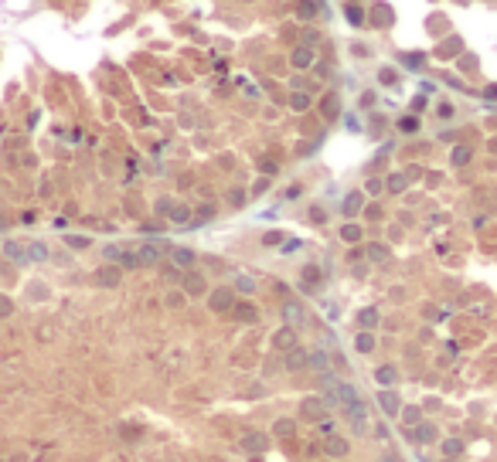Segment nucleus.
I'll use <instances>...</instances> for the list:
<instances>
[{"instance_id":"4468645a","label":"nucleus","mask_w":497,"mask_h":462,"mask_svg":"<svg viewBox=\"0 0 497 462\" xmlns=\"http://www.w3.org/2000/svg\"><path fill=\"white\" fill-rule=\"evenodd\" d=\"M0 313H10V303L7 299H0Z\"/></svg>"},{"instance_id":"f03ea898","label":"nucleus","mask_w":497,"mask_h":462,"mask_svg":"<svg viewBox=\"0 0 497 462\" xmlns=\"http://www.w3.org/2000/svg\"><path fill=\"white\" fill-rule=\"evenodd\" d=\"M348 439H341V435H327V456H334V459H341V456H348Z\"/></svg>"},{"instance_id":"423d86ee","label":"nucleus","mask_w":497,"mask_h":462,"mask_svg":"<svg viewBox=\"0 0 497 462\" xmlns=\"http://www.w3.org/2000/svg\"><path fill=\"white\" fill-rule=\"evenodd\" d=\"M293 343H296V336H293V333H289V330H283V333H276V347H283V350H289V347H293Z\"/></svg>"},{"instance_id":"f8f14e48","label":"nucleus","mask_w":497,"mask_h":462,"mask_svg":"<svg viewBox=\"0 0 497 462\" xmlns=\"http://www.w3.org/2000/svg\"><path fill=\"white\" fill-rule=\"evenodd\" d=\"M212 306H214V309H225V306H228V296H225V292H221V296H214Z\"/></svg>"},{"instance_id":"9d476101","label":"nucleus","mask_w":497,"mask_h":462,"mask_svg":"<svg viewBox=\"0 0 497 462\" xmlns=\"http://www.w3.org/2000/svg\"><path fill=\"white\" fill-rule=\"evenodd\" d=\"M416 439H419V442H429V439H432V432H429V425H419V432H416Z\"/></svg>"},{"instance_id":"0eeeda50","label":"nucleus","mask_w":497,"mask_h":462,"mask_svg":"<svg viewBox=\"0 0 497 462\" xmlns=\"http://www.w3.org/2000/svg\"><path fill=\"white\" fill-rule=\"evenodd\" d=\"M375 377H378V384H392V381H395V371H392V367H378Z\"/></svg>"},{"instance_id":"9b49d317","label":"nucleus","mask_w":497,"mask_h":462,"mask_svg":"<svg viewBox=\"0 0 497 462\" xmlns=\"http://www.w3.org/2000/svg\"><path fill=\"white\" fill-rule=\"evenodd\" d=\"M238 316H242V320H256V309H252V306H238Z\"/></svg>"},{"instance_id":"f257e3e1","label":"nucleus","mask_w":497,"mask_h":462,"mask_svg":"<svg viewBox=\"0 0 497 462\" xmlns=\"http://www.w3.org/2000/svg\"><path fill=\"white\" fill-rule=\"evenodd\" d=\"M324 415H327V401H320V397H307L300 404V418L303 421H324Z\"/></svg>"},{"instance_id":"6e6552de","label":"nucleus","mask_w":497,"mask_h":462,"mask_svg":"<svg viewBox=\"0 0 497 462\" xmlns=\"http://www.w3.org/2000/svg\"><path fill=\"white\" fill-rule=\"evenodd\" d=\"M443 452H446V456H460V452H463V442L450 439V442H443Z\"/></svg>"},{"instance_id":"7ed1b4c3","label":"nucleus","mask_w":497,"mask_h":462,"mask_svg":"<svg viewBox=\"0 0 497 462\" xmlns=\"http://www.w3.org/2000/svg\"><path fill=\"white\" fill-rule=\"evenodd\" d=\"M266 435H259V432H252V435H245V449L252 452V456H259V452H266Z\"/></svg>"},{"instance_id":"1a4fd4ad","label":"nucleus","mask_w":497,"mask_h":462,"mask_svg":"<svg viewBox=\"0 0 497 462\" xmlns=\"http://www.w3.org/2000/svg\"><path fill=\"white\" fill-rule=\"evenodd\" d=\"M283 313H286V320H300V316H303V309H300L296 303H286V309H283Z\"/></svg>"},{"instance_id":"ddd939ff","label":"nucleus","mask_w":497,"mask_h":462,"mask_svg":"<svg viewBox=\"0 0 497 462\" xmlns=\"http://www.w3.org/2000/svg\"><path fill=\"white\" fill-rule=\"evenodd\" d=\"M300 364H307V357H303V353H293V357H289V367H300Z\"/></svg>"},{"instance_id":"39448f33","label":"nucleus","mask_w":497,"mask_h":462,"mask_svg":"<svg viewBox=\"0 0 497 462\" xmlns=\"http://www.w3.org/2000/svg\"><path fill=\"white\" fill-rule=\"evenodd\" d=\"M293 432H296V425H293V418H280V421H276V435H280V439H289Z\"/></svg>"},{"instance_id":"20e7f679","label":"nucleus","mask_w":497,"mask_h":462,"mask_svg":"<svg viewBox=\"0 0 497 462\" xmlns=\"http://www.w3.org/2000/svg\"><path fill=\"white\" fill-rule=\"evenodd\" d=\"M378 401H381V411H385V415H399V397L392 395V391H381Z\"/></svg>"}]
</instances>
